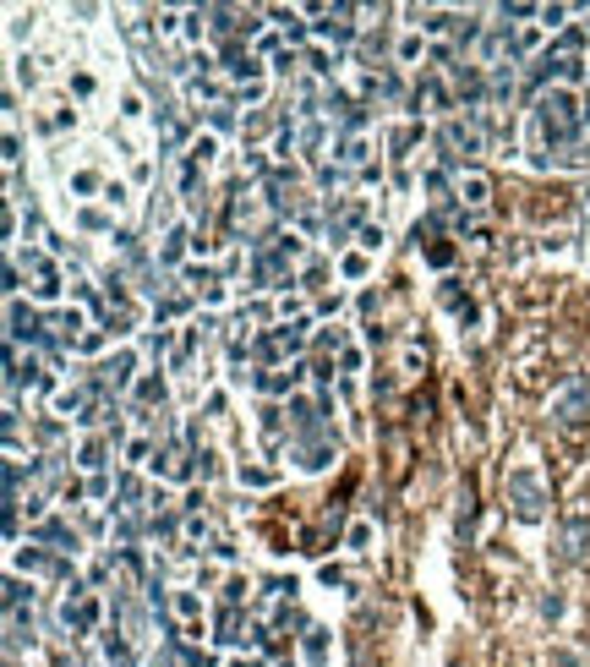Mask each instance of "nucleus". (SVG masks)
<instances>
[{"label":"nucleus","instance_id":"1","mask_svg":"<svg viewBox=\"0 0 590 667\" xmlns=\"http://www.w3.org/2000/svg\"><path fill=\"white\" fill-rule=\"evenodd\" d=\"M531 126H536V138H542V143H552V148H563V154H568V148L579 143V131H585V99H579L574 88L552 83V88L536 99Z\"/></svg>","mask_w":590,"mask_h":667},{"label":"nucleus","instance_id":"2","mask_svg":"<svg viewBox=\"0 0 590 667\" xmlns=\"http://www.w3.org/2000/svg\"><path fill=\"white\" fill-rule=\"evenodd\" d=\"M508 503H514V520H524V525L547 520V487H542V476L531 471V465H514L508 471Z\"/></svg>","mask_w":590,"mask_h":667},{"label":"nucleus","instance_id":"3","mask_svg":"<svg viewBox=\"0 0 590 667\" xmlns=\"http://www.w3.org/2000/svg\"><path fill=\"white\" fill-rule=\"evenodd\" d=\"M99 618H104V602L83 580H72V585H66V596H60V629L66 635H93Z\"/></svg>","mask_w":590,"mask_h":667},{"label":"nucleus","instance_id":"4","mask_svg":"<svg viewBox=\"0 0 590 667\" xmlns=\"http://www.w3.org/2000/svg\"><path fill=\"white\" fill-rule=\"evenodd\" d=\"M585 553H590V503L574 498L568 514H563V525H558V558L563 564H579Z\"/></svg>","mask_w":590,"mask_h":667},{"label":"nucleus","instance_id":"5","mask_svg":"<svg viewBox=\"0 0 590 667\" xmlns=\"http://www.w3.org/2000/svg\"><path fill=\"white\" fill-rule=\"evenodd\" d=\"M131 383H137V351H126V345L93 367V388L99 394H131Z\"/></svg>","mask_w":590,"mask_h":667},{"label":"nucleus","instance_id":"6","mask_svg":"<svg viewBox=\"0 0 590 667\" xmlns=\"http://www.w3.org/2000/svg\"><path fill=\"white\" fill-rule=\"evenodd\" d=\"M552 416H558V427H568V432L590 422V378H568V383L558 388Z\"/></svg>","mask_w":590,"mask_h":667},{"label":"nucleus","instance_id":"7","mask_svg":"<svg viewBox=\"0 0 590 667\" xmlns=\"http://www.w3.org/2000/svg\"><path fill=\"white\" fill-rule=\"evenodd\" d=\"M454 203H459V214H481V209L492 203V181H487L481 170H459V181H454Z\"/></svg>","mask_w":590,"mask_h":667},{"label":"nucleus","instance_id":"8","mask_svg":"<svg viewBox=\"0 0 590 667\" xmlns=\"http://www.w3.org/2000/svg\"><path fill=\"white\" fill-rule=\"evenodd\" d=\"M28 274H33V296H39V301H55V296H60V257L28 252Z\"/></svg>","mask_w":590,"mask_h":667},{"label":"nucleus","instance_id":"9","mask_svg":"<svg viewBox=\"0 0 590 667\" xmlns=\"http://www.w3.org/2000/svg\"><path fill=\"white\" fill-rule=\"evenodd\" d=\"M6 323H12V328H6V334H12V345H22V340H28V345H44V323H39L33 307L6 301Z\"/></svg>","mask_w":590,"mask_h":667},{"label":"nucleus","instance_id":"10","mask_svg":"<svg viewBox=\"0 0 590 667\" xmlns=\"http://www.w3.org/2000/svg\"><path fill=\"white\" fill-rule=\"evenodd\" d=\"M443 148H459V154H481L487 148V131L465 115V120H448L443 126Z\"/></svg>","mask_w":590,"mask_h":667},{"label":"nucleus","instance_id":"11","mask_svg":"<svg viewBox=\"0 0 590 667\" xmlns=\"http://www.w3.org/2000/svg\"><path fill=\"white\" fill-rule=\"evenodd\" d=\"M334 454H339L334 432H322V438H306V443H295V459H301V471H328V465H334Z\"/></svg>","mask_w":590,"mask_h":667},{"label":"nucleus","instance_id":"12","mask_svg":"<svg viewBox=\"0 0 590 667\" xmlns=\"http://www.w3.org/2000/svg\"><path fill=\"white\" fill-rule=\"evenodd\" d=\"M33 542L49 547V553H77V530L66 520H44V525H33Z\"/></svg>","mask_w":590,"mask_h":667},{"label":"nucleus","instance_id":"13","mask_svg":"<svg viewBox=\"0 0 590 667\" xmlns=\"http://www.w3.org/2000/svg\"><path fill=\"white\" fill-rule=\"evenodd\" d=\"M328 656H334V635H328L322 624H306V635H301V662H306V667H328Z\"/></svg>","mask_w":590,"mask_h":667},{"label":"nucleus","instance_id":"14","mask_svg":"<svg viewBox=\"0 0 590 667\" xmlns=\"http://www.w3.org/2000/svg\"><path fill=\"white\" fill-rule=\"evenodd\" d=\"M154 476H164V482H191V454H186V449H159V454H154Z\"/></svg>","mask_w":590,"mask_h":667},{"label":"nucleus","instance_id":"15","mask_svg":"<svg viewBox=\"0 0 590 667\" xmlns=\"http://www.w3.org/2000/svg\"><path fill=\"white\" fill-rule=\"evenodd\" d=\"M334 165H339V170H361V175L372 170V138H366V131H361V138H345V143H339Z\"/></svg>","mask_w":590,"mask_h":667},{"label":"nucleus","instance_id":"16","mask_svg":"<svg viewBox=\"0 0 590 667\" xmlns=\"http://www.w3.org/2000/svg\"><path fill=\"white\" fill-rule=\"evenodd\" d=\"M99 651H104V662H110V667H137V645L126 640V629H104Z\"/></svg>","mask_w":590,"mask_h":667},{"label":"nucleus","instance_id":"17","mask_svg":"<svg viewBox=\"0 0 590 667\" xmlns=\"http://www.w3.org/2000/svg\"><path fill=\"white\" fill-rule=\"evenodd\" d=\"M279 334V345H285V356H301L306 351V340H312V317L301 312V317H285V328H274Z\"/></svg>","mask_w":590,"mask_h":667},{"label":"nucleus","instance_id":"18","mask_svg":"<svg viewBox=\"0 0 590 667\" xmlns=\"http://www.w3.org/2000/svg\"><path fill=\"white\" fill-rule=\"evenodd\" d=\"M191 148V138H186V120H181V110H164L159 115V154H175V148Z\"/></svg>","mask_w":590,"mask_h":667},{"label":"nucleus","instance_id":"19","mask_svg":"<svg viewBox=\"0 0 590 667\" xmlns=\"http://www.w3.org/2000/svg\"><path fill=\"white\" fill-rule=\"evenodd\" d=\"M186 225H170L164 230V241H159V269H175V262H181V252H186Z\"/></svg>","mask_w":590,"mask_h":667},{"label":"nucleus","instance_id":"20","mask_svg":"<svg viewBox=\"0 0 590 667\" xmlns=\"http://www.w3.org/2000/svg\"><path fill=\"white\" fill-rule=\"evenodd\" d=\"M88 405H93V399H88V388H60L55 394V416H88Z\"/></svg>","mask_w":590,"mask_h":667},{"label":"nucleus","instance_id":"21","mask_svg":"<svg viewBox=\"0 0 590 667\" xmlns=\"http://www.w3.org/2000/svg\"><path fill=\"white\" fill-rule=\"evenodd\" d=\"M416 104H432V110H454V93H448V83H443V77H427V83L416 88Z\"/></svg>","mask_w":590,"mask_h":667},{"label":"nucleus","instance_id":"22","mask_svg":"<svg viewBox=\"0 0 590 667\" xmlns=\"http://www.w3.org/2000/svg\"><path fill=\"white\" fill-rule=\"evenodd\" d=\"M186 159L208 170V165L219 159V138H214V131H197V138H191V148H186Z\"/></svg>","mask_w":590,"mask_h":667},{"label":"nucleus","instance_id":"23","mask_svg":"<svg viewBox=\"0 0 590 667\" xmlns=\"http://www.w3.org/2000/svg\"><path fill=\"white\" fill-rule=\"evenodd\" d=\"M170 608H175L186 624H203V596H197L191 585H181V591H175V602H170Z\"/></svg>","mask_w":590,"mask_h":667},{"label":"nucleus","instance_id":"24","mask_svg":"<svg viewBox=\"0 0 590 667\" xmlns=\"http://www.w3.org/2000/svg\"><path fill=\"white\" fill-rule=\"evenodd\" d=\"M214 640H219V645H241V640H246V635H241V608H225V613H219V635H214Z\"/></svg>","mask_w":590,"mask_h":667},{"label":"nucleus","instance_id":"25","mask_svg":"<svg viewBox=\"0 0 590 667\" xmlns=\"http://www.w3.org/2000/svg\"><path fill=\"white\" fill-rule=\"evenodd\" d=\"M301 60H306V66H312V72H317V77H334V72H339V55H328V49H322V44H312V49H306V55H301Z\"/></svg>","mask_w":590,"mask_h":667},{"label":"nucleus","instance_id":"26","mask_svg":"<svg viewBox=\"0 0 590 667\" xmlns=\"http://www.w3.org/2000/svg\"><path fill=\"white\" fill-rule=\"evenodd\" d=\"M393 55H400V66H416V60L427 55V33H405V39H400V49H393Z\"/></svg>","mask_w":590,"mask_h":667},{"label":"nucleus","instance_id":"27","mask_svg":"<svg viewBox=\"0 0 590 667\" xmlns=\"http://www.w3.org/2000/svg\"><path fill=\"white\" fill-rule=\"evenodd\" d=\"M339 274H345V280H366V274H372V257H366V252H345V257H339Z\"/></svg>","mask_w":590,"mask_h":667},{"label":"nucleus","instance_id":"28","mask_svg":"<svg viewBox=\"0 0 590 667\" xmlns=\"http://www.w3.org/2000/svg\"><path fill=\"white\" fill-rule=\"evenodd\" d=\"M345 547H350V553H366V547H372V520H350Z\"/></svg>","mask_w":590,"mask_h":667},{"label":"nucleus","instance_id":"29","mask_svg":"<svg viewBox=\"0 0 590 667\" xmlns=\"http://www.w3.org/2000/svg\"><path fill=\"white\" fill-rule=\"evenodd\" d=\"M181 22H186V28H181V33H186V39H191V44H197V39H203V28H208V22H214V17H208V6H191V12H186V17H181Z\"/></svg>","mask_w":590,"mask_h":667},{"label":"nucleus","instance_id":"30","mask_svg":"<svg viewBox=\"0 0 590 667\" xmlns=\"http://www.w3.org/2000/svg\"><path fill=\"white\" fill-rule=\"evenodd\" d=\"M104 459H110V443H99V438H93V443H83V454H77V465H83V471H99Z\"/></svg>","mask_w":590,"mask_h":667},{"label":"nucleus","instance_id":"31","mask_svg":"<svg viewBox=\"0 0 590 667\" xmlns=\"http://www.w3.org/2000/svg\"><path fill=\"white\" fill-rule=\"evenodd\" d=\"M22 596L33 602V585H22V580L12 574V580H6V613H22Z\"/></svg>","mask_w":590,"mask_h":667},{"label":"nucleus","instance_id":"32","mask_svg":"<svg viewBox=\"0 0 590 667\" xmlns=\"http://www.w3.org/2000/svg\"><path fill=\"white\" fill-rule=\"evenodd\" d=\"M137 399H143V405H164V378H143L137 383Z\"/></svg>","mask_w":590,"mask_h":667},{"label":"nucleus","instance_id":"33","mask_svg":"<svg viewBox=\"0 0 590 667\" xmlns=\"http://www.w3.org/2000/svg\"><path fill=\"white\" fill-rule=\"evenodd\" d=\"M197 181H203V165H181V197H197Z\"/></svg>","mask_w":590,"mask_h":667},{"label":"nucleus","instance_id":"34","mask_svg":"<svg viewBox=\"0 0 590 667\" xmlns=\"http://www.w3.org/2000/svg\"><path fill=\"white\" fill-rule=\"evenodd\" d=\"M274 476L262 471V465H241V487H269Z\"/></svg>","mask_w":590,"mask_h":667},{"label":"nucleus","instance_id":"35","mask_svg":"<svg viewBox=\"0 0 590 667\" xmlns=\"http://www.w3.org/2000/svg\"><path fill=\"white\" fill-rule=\"evenodd\" d=\"M208 126H214V138H219V131H230V126H235L230 104H214V110H208Z\"/></svg>","mask_w":590,"mask_h":667},{"label":"nucleus","instance_id":"36","mask_svg":"<svg viewBox=\"0 0 590 667\" xmlns=\"http://www.w3.org/2000/svg\"><path fill=\"white\" fill-rule=\"evenodd\" d=\"M356 246H361V252H366V257H372V252H377V246H383V225H366V230H361V236H356Z\"/></svg>","mask_w":590,"mask_h":667},{"label":"nucleus","instance_id":"37","mask_svg":"<svg viewBox=\"0 0 590 667\" xmlns=\"http://www.w3.org/2000/svg\"><path fill=\"white\" fill-rule=\"evenodd\" d=\"M208 537H214L208 520H203V514H191V520H186V542H208Z\"/></svg>","mask_w":590,"mask_h":667},{"label":"nucleus","instance_id":"38","mask_svg":"<svg viewBox=\"0 0 590 667\" xmlns=\"http://www.w3.org/2000/svg\"><path fill=\"white\" fill-rule=\"evenodd\" d=\"M246 591H251V585H246V580L235 574V580L225 585V608H241V602H246Z\"/></svg>","mask_w":590,"mask_h":667},{"label":"nucleus","instance_id":"39","mask_svg":"<svg viewBox=\"0 0 590 667\" xmlns=\"http://www.w3.org/2000/svg\"><path fill=\"white\" fill-rule=\"evenodd\" d=\"M536 44H542V28H519V33H514V49H519V55L536 49Z\"/></svg>","mask_w":590,"mask_h":667},{"label":"nucleus","instance_id":"40","mask_svg":"<svg viewBox=\"0 0 590 667\" xmlns=\"http://www.w3.org/2000/svg\"><path fill=\"white\" fill-rule=\"evenodd\" d=\"M322 280H328V262H312V269L301 274V285H306V290H322Z\"/></svg>","mask_w":590,"mask_h":667},{"label":"nucleus","instance_id":"41","mask_svg":"<svg viewBox=\"0 0 590 667\" xmlns=\"http://www.w3.org/2000/svg\"><path fill=\"white\" fill-rule=\"evenodd\" d=\"M563 17H568V6H542L536 22H542V28H563Z\"/></svg>","mask_w":590,"mask_h":667},{"label":"nucleus","instance_id":"42","mask_svg":"<svg viewBox=\"0 0 590 667\" xmlns=\"http://www.w3.org/2000/svg\"><path fill=\"white\" fill-rule=\"evenodd\" d=\"M72 191H83V197L99 191V175H93V170H77V175H72Z\"/></svg>","mask_w":590,"mask_h":667},{"label":"nucleus","instance_id":"43","mask_svg":"<svg viewBox=\"0 0 590 667\" xmlns=\"http://www.w3.org/2000/svg\"><path fill=\"white\" fill-rule=\"evenodd\" d=\"M361 361H366V356H361L356 345H345V351H339V367H345V372H361Z\"/></svg>","mask_w":590,"mask_h":667},{"label":"nucleus","instance_id":"44","mask_svg":"<svg viewBox=\"0 0 590 667\" xmlns=\"http://www.w3.org/2000/svg\"><path fill=\"white\" fill-rule=\"evenodd\" d=\"M120 115L137 120V115H143V99H137V93H120Z\"/></svg>","mask_w":590,"mask_h":667},{"label":"nucleus","instance_id":"45","mask_svg":"<svg viewBox=\"0 0 590 667\" xmlns=\"http://www.w3.org/2000/svg\"><path fill=\"white\" fill-rule=\"evenodd\" d=\"M99 345H104V334H99V328H88L83 340H77V351H99Z\"/></svg>","mask_w":590,"mask_h":667},{"label":"nucleus","instance_id":"46","mask_svg":"<svg viewBox=\"0 0 590 667\" xmlns=\"http://www.w3.org/2000/svg\"><path fill=\"white\" fill-rule=\"evenodd\" d=\"M262 93H269V83H251V88H241V99H246V104H262Z\"/></svg>","mask_w":590,"mask_h":667},{"label":"nucleus","instance_id":"47","mask_svg":"<svg viewBox=\"0 0 590 667\" xmlns=\"http://www.w3.org/2000/svg\"><path fill=\"white\" fill-rule=\"evenodd\" d=\"M230 667H269V662H262V656H235Z\"/></svg>","mask_w":590,"mask_h":667},{"label":"nucleus","instance_id":"48","mask_svg":"<svg viewBox=\"0 0 590 667\" xmlns=\"http://www.w3.org/2000/svg\"><path fill=\"white\" fill-rule=\"evenodd\" d=\"M585 126H590V93H585Z\"/></svg>","mask_w":590,"mask_h":667},{"label":"nucleus","instance_id":"49","mask_svg":"<svg viewBox=\"0 0 590 667\" xmlns=\"http://www.w3.org/2000/svg\"><path fill=\"white\" fill-rule=\"evenodd\" d=\"M585 203H590V186H585Z\"/></svg>","mask_w":590,"mask_h":667}]
</instances>
